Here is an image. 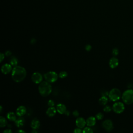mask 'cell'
Here are the masks:
<instances>
[{
	"instance_id": "cell-17",
	"label": "cell",
	"mask_w": 133,
	"mask_h": 133,
	"mask_svg": "<svg viewBox=\"0 0 133 133\" xmlns=\"http://www.w3.org/2000/svg\"><path fill=\"white\" fill-rule=\"evenodd\" d=\"M86 124L87 126L92 127L95 125L96 124V118L94 117H90L86 120Z\"/></svg>"
},
{
	"instance_id": "cell-31",
	"label": "cell",
	"mask_w": 133,
	"mask_h": 133,
	"mask_svg": "<svg viewBox=\"0 0 133 133\" xmlns=\"http://www.w3.org/2000/svg\"><path fill=\"white\" fill-rule=\"evenodd\" d=\"M73 115L74 117H77L79 116V113H78V112L77 110H75L73 112Z\"/></svg>"
},
{
	"instance_id": "cell-21",
	"label": "cell",
	"mask_w": 133,
	"mask_h": 133,
	"mask_svg": "<svg viewBox=\"0 0 133 133\" xmlns=\"http://www.w3.org/2000/svg\"><path fill=\"white\" fill-rule=\"evenodd\" d=\"M18 63V60L16 57H15V56H13L11 57L10 59V64L12 66L16 67Z\"/></svg>"
},
{
	"instance_id": "cell-16",
	"label": "cell",
	"mask_w": 133,
	"mask_h": 133,
	"mask_svg": "<svg viewBox=\"0 0 133 133\" xmlns=\"http://www.w3.org/2000/svg\"><path fill=\"white\" fill-rule=\"evenodd\" d=\"M57 109H56L54 107H50L46 111V114L47 116L49 117H54L56 113Z\"/></svg>"
},
{
	"instance_id": "cell-13",
	"label": "cell",
	"mask_w": 133,
	"mask_h": 133,
	"mask_svg": "<svg viewBox=\"0 0 133 133\" xmlns=\"http://www.w3.org/2000/svg\"><path fill=\"white\" fill-rule=\"evenodd\" d=\"M56 109L57 112L61 114H65L67 111L66 105L63 103H59L57 104Z\"/></svg>"
},
{
	"instance_id": "cell-25",
	"label": "cell",
	"mask_w": 133,
	"mask_h": 133,
	"mask_svg": "<svg viewBox=\"0 0 133 133\" xmlns=\"http://www.w3.org/2000/svg\"><path fill=\"white\" fill-rule=\"evenodd\" d=\"M119 49L117 48H114L112 50V54L114 56H116L119 54Z\"/></svg>"
},
{
	"instance_id": "cell-35",
	"label": "cell",
	"mask_w": 133,
	"mask_h": 133,
	"mask_svg": "<svg viewBox=\"0 0 133 133\" xmlns=\"http://www.w3.org/2000/svg\"><path fill=\"white\" fill-rule=\"evenodd\" d=\"M35 42H36V40H35V39L33 38V39H32V40L31 41V43L33 44H34V43H35Z\"/></svg>"
},
{
	"instance_id": "cell-5",
	"label": "cell",
	"mask_w": 133,
	"mask_h": 133,
	"mask_svg": "<svg viewBox=\"0 0 133 133\" xmlns=\"http://www.w3.org/2000/svg\"><path fill=\"white\" fill-rule=\"evenodd\" d=\"M58 77L57 73L54 71H50L44 74V77L46 81L49 83L55 82L57 80Z\"/></svg>"
},
{
	"instance_id": "cell-7",
	"label": "cell",
	"mask_w": 133,
	"mask_h": 133,
	"mask_svg": "<svg viewBox=\"0 0 133 133\" xmlns=\"http://www.w3.org/2000/svg\"><path fill=\"white\" fill-rule=\"evenodd\" d=\"M102 126L104 129L108 132L111 131L113 129V124L110 120H106L102 123Z\"/></svg>"
},
{
	"instance_id": "cell-32",
	"label": "cell",
	"mask_w": 133,
	"mask_h": 133,
	"mask_svg": "<svg viewBox=\"0 0 133 133\" xmlns=\"http://www.w3.org/2000/svg\"><path fill=\"white\" fill-rule=\"evenodd\" d=\"M3 132L4 133H12V131L11 129H5V130L3 131Z\"/></svg>"
},
{
	"instance_id": "cell-4",
	"label": "cell",
	"mask_w": 133,
	"mask_h": 133,
	"mask_svg": "<svg viewBox=\"0 0 133 133\" xmlns=\"http://www.w3.org/2000/svg\"><path fill=\"white\" fill-rule=\"evenodd\" d=\"M109 99L112 101H117L119 100L121 97V93L118 88H114L112 89L109 93Z\"/></svg>"
},
{
	"instance_id": "cell-3",
	"label": "cell",
	"mask_w": 133,
	"mask_h": 133,
	"mask_svg": "<svg viewBox=\"0 0 133 133\" xmlns=\"http://www.w3.org/2000/svg\"><path fill=\"white\" fill-rule=\"evenodd\" d=\"M122 99L125 104L130 105L133 103V90L129 89L124 92L122 95Z\"/></svg>"
},
{
	"instance_id": "cell-28",
	"label": "cell",
	"mask_w": 133,
	"mask_h": 133,
	"mask_svg": "<svg viewBox=\"0 0 133 133\" xmlns=\"http://www.w3.org/2000/svg\"><path fill=\"white\" fill-rule=\"evenodd\" d=\"M75 133H81L82 132H83V131H82L81 129L80 128H75L74 131H73Z\"/></svg>"
},
{
	"instance_id": "cell-1",
	"label": "cell",
	"mask_w": 133,
	"mask_h": 133,
	"mask_svg": "<svg viewBox=\"0 0 133 133\" xmlns=\"http://www.w3.org/2000/svg\"><path fill=\"white\" fill-rule=\"evenodd\" d=\"M26 75V71L25 69L20 66L15 67L12 72V77L16 82H20L24 80Z\"/></svg>"
},
{
	"instance_id": "cell-11",
	"label": "cell",
	"mask_w": 133,
	"mask_h": 133,
	"mask_svg": "<svg viewBox=\"0 0 133 133\" xmlns=\"http://www.w3.org/2000/svg\"><path fill=\"white\" fill-rule=\"evenodd\" d=\"M26 110L25 107L23 105H21L16 110V114L18 116L22 117L26 113Z\"/></svg>"
},
{
	"instance_id": "cell-6",
	"label": "cell",
	"mask_w": 133,
	"mask_h": 133,
	"mask_svg": "<svg viewBox=\"0 0 133 133\" xmlns=\"http://www.w3.org/2000/svg\"><path fill=\"white\" fill-rule=\"evenodd\" d=\"M112 109L116 113L120 114L124 111L125 105L121 102H117L113 104Z\"/></svg>"
},
{
	"instance_id": "cell-15",
	"label": "cell",
	"mask_w": 133,
	"mask_h": 133,
	"mask_svg": "<svg viewBox=\"0 0 133 133\" xmlns=\"http://www.w3.org/2000/svg\"><path fill=\"white\" fill-rule=\"evenodd\" d=\"M15 122V124L16 126L19 128L23 127L24 125V123H25L24 119L21 117H20V118L16 119V120Z\"/></svg>"
},
{
	"instance_id": "cell-36",
	"label": "cell",
	"mask_w": 133,
	"mask_h": 133,
	"mask_svg": "<svg viewBox=\"0 0 133 133\" xmlns=\"http://www.w3.org/2000/svg\"><path fill=\"white\" fill-rule=\"evenodd\" d=\"M65 114H66L67 115V116H69V112L68 111H66V112H65Z\"/></svg>"
},
{
	"instance_id": "cell-29",
	"label": "cell",
	"mask_w": 133,
	"mask_h": 133,
	"mask_svg": "<svg viewBox=\"0 0 133 133\" xmlns=\"http://www.w3.org/2000/svg\"><path fill=\"white\" fill-rule=\"evenodd\" d=\"M91 49H92V46L90 45H87L85 47V49L86 51H89L91 50Z\"/></svg>"
},
{
	"instance_id": "cell-22",
	"label": "cell",
	"mask_w": 133,
	"mask_h": 133,
	"mask_svg": "<svg viewBox=\"0 0 133 133\" xmlns=\"http://www.w3.org/2000/svg\"><path fill=\"white\" fill-rule=\"evenodd\" d=\"M68 76V73L65 71H61L59 73V76L61 78H64Z\"/></svg>"
},
{
	"instance_id": "cell-34",
	"label": "cell",
	"mask_w": 133,
	"mask_h": 133,
	"mask_svg": "<svg viewBox=\"0 0 133 133\" xmlns=\"http://www.w3.org/2000/svg\"><path fill=\"white\" fill-rule=\"evenodd\" d=\"M16 132H23V133H24V132H25V131L23 130H21V129H19V130L16 131Z\"/></svg>"
},
{
	"instance_id": "cell-26",
	"label": "cell",
	"mask_w": 133,
	"mask_h": 133,
	"mask_svg": "<svg viewBox=\"0 0 133 133\" xmlns=\"http://www.w3.org/2000/svg\"><path fill=\"white\" fill-rule=\"evenodd\" d=\"M111 108L110 106L109 105H107V106H105V107L103 109V111L105 112H110L111 111Z\"/></svg>"
},
{
	"instance_id": "cell-33",
	"label": "cell",
	"mask_w": 133,
	"mask_h": 133,
	"mask_svg": "<svg viewBox=\"0 0 133 133\" xmlns=\"http://www.w3.org/2000/svg\"><path fill=\"white\" fill-rule=\"evenodd\" d=\"M11 54H12V53H11V52L10 51V50H8V51H7L6 52H5V55H6V56H10L11 55Z\"/></svg>"
},
{
	"instance_id": "cell-9",
	"label": "cell",
	"mask_w": 133,
	"mask_h": 133,
	"mask_svg": "<svg viewBox=\"0 0 133 133\" xmlns=\"http://www.w3.org/2000/svg\"><path fill=\"white\" fill-rule=\"evenodd\" d=\"M75 123H76V125L77 127L83 128L86 124V121L83 118L79 117L76 119Z\"/></svg>"
},
{
	"instance_id": "cell-10",
	"label": "cell",
	"mask_w": 133,
	"mask_h": 133,
	"mask_svg": "<svg viewBox=\"0 0 133 133\" xmlns=\"http://www.w3.org/2000/svg\"><path fill=\"white\" fill-rule=\"evenodd\" d=\"M12 70V65L8 64H4L1 68V71L4 74H7L10 73Z\"/></svg>"
},
{
	"instance_id": "cell-23",
	"label": "cell",
	"mask_w": 133,
	"mask_h": 133,
	"mask_svg": "<svg viewBox=\"0 0 133 133\" xmlns=\"http://www.w3.org/2000/svg\"><path fill=\"white\" fill-rule=\"evenodd\" d=\"M103 117H104V115L103 114V113H102L101 112L97 113L96 116V119L98 120H101L103 119Z\"/></svg>"
},
{
	"instance_id": "cell-19",
	"label": "cell",
	"mask_w": 133,
	"mask_h": 133,
	"mask_svg": "<svg viewBox=\"0 0 133 133\" xmlns=\"http://www.w3.org/2000/svg\"><path fill=\"white\" fill-rule=\"evenodd\" d=\"M108 101V99L105 96H102L99 100V102L100 104H101V105H105L107 103Z\"/></svg>"
},
{
	"instance_id": "cell-8",
	"label": "cell",
	"mask_w": 133,
	"mask_h": 133,
	"mask_svg": "<svg viewBox=\"0 0 133 133\" xmlns=\"http://www.w3.org/2000/svg\"><path fill=\"white\" fill-rule=\"evenodd\" d=\"M32 81L35 84H40L42 82L43 79V77L41 73L39 72L34 73L31 77Z\"/></svg>"
},
{
	"instance_id": "cell-2",
	"label": "cell",
	"mask_w": 133,
	"mask_h": 133,
	"mask_svg": "<svg viewBox=\"0 0 133 133\" xmlns=\"http://www.w3.org/2000/svg\"><path fill=\"white\" fill-rule=\"evenodd\" d=\"M39 91L41 96L47 97L52 92L51 86L47 81L42 82L39 86Z\"/></svg>"
},
{
	"instance_id": "cell-30",
	"label": "cell",
	"mask_w": 133,
	"mask_h": 133,
	"mask_svg": "<svg viewBox=\"0 0 133 133\" xmlns=\"http://www.w3.org/2000/svg\"><path fill=\"white\" fill-rule=\"evenodd\" d=\"M4 59V55L3 54V53H1L0 54V61L1 63H2V61Z\"/></svg>"
},
{
	"instance_id": "cell-24",
	"label": "cell",
	"mask_w": 133,
	"mask_h": 133,
	"mask_svg": "<svg viewBox=\"0 0 133 133\" xmlns=\"http://www.w3.org/2000/svg\"><path fill=\"white\" fill-rule=\"evenodd\" d=\"M83 132H84V133H93V130L90 127H86L84 129V130H83Z\"/></svg>"
},
{
	"instance_id": "cell-37",
	"label": "cell",
	"mask_w": 133,
	"mask_h": 133,
	"mask_svg": "<svg viewBox=\"0 0 133 133\" xmlns=\"http://www.w3.org/2000/svg\"><path fill=\"white\" fill-rule=\"evenodd\" d=\"M2 109H3L2 106H1V107H0V110H1V113L2 112Z\"/></svg>"
},
{
	"instance_id": "cell-12",
	"label": "cell",
	"mask_w": 133,
	"mask_h": 133,
	"mask_svg": "<svg viewBox=\"0 0 133 133\" xmlns=\"http://www.w3.org/2000/svg\"><path fill=\"white\" fill-rule=\"evenodd\" d=\"M119 65V60L116 57H112L109 61V66L112 69H114Z\"/></svg>"
},
{
	"instance_id": "cell-27",
	"label": "cell",
	"mask_w": 133,
	"mask_h": 133,
	"mask_svg": "<svg viewBox=\"0 0 133 133\" xmlns=\"http://www.w3.org/2000/svg\"><path fill=\"white\" fill-rule=\"evenodd\" d=\"M55 104L54 101L52 100H49L48 101V105L49 106V107H53Z\"/></svg>"
},
{
	"instance_id": "cell-18",
	"label": "cell",
	"mask_w": 133,
	"mask_h": 133,
	"mask_svg": "<svg viewBox=\"0 0 133 133\" xmlns=\"http://www.w3.org/2000/svg\"><path fill=\"white\" fill-rule=\"evenodd\" d=\"M7 118L11 121H15L17 119L16 114L13 112H10L7 114Z\"/></svg>"
},
{
	"instance_id": "cell-14",
	"label": "cell",
	"mask_w": 133,
	"mask_h": 133,
	"mask_svg": "<svg viewBox=\"0 0 133 133\" xmlns=\"http://www.w3.org/2000/svg\"><path fill=\"white\" fill-rule=\"evenodd\" d=\"M31 127L33 129H37L40 127V122L37 119H34L31 122Z\"/></svg>"
},
{
	"instance_id": "cell-20",
	"label": "cell",
	"mask_w": 133,
	"mask_h": 133,
	"mask_svg": "<svg viewBox=\"0 0 133 133\" xmlns=\"http://www.w3.org/2000/svg\"><path fill=\"white\" fill-rule=\"evenodd\" d=\"M7 124V122L6 119L2 116L0 117V127H4L6 126Z\"/></svg>"
}]
</instances>
